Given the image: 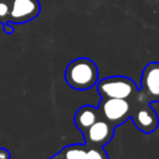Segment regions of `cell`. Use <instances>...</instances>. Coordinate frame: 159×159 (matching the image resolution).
Instances as JSON below:
<instances>
[{"label": "cell", "instance_id": "8", "mask_svg": "<svg viewBox=\"0 0 159 159\" xmlns=\"http://www.w3.org/2000/svg\"><path fill=\"white\" fill-rule=\"evenodd\" d=\"M99 112L97 107L89 106V104H84L82 107H80L73 117V122L75 125L78 130L84 132L86 129H88L94 122H97L99 119Z\"/></svg>", "mask_w": 159, "mask_h": 159}, {"label": "cell", "instance_id": "5", "mask_svg": "<svg viewBox=\"0 0 159 159\" xmlns=\"http://www.w3.org/2000/svg\"><path fill=\"white\" fill-rule=\"evenodd\" d=\"M139 94L150 102H159V62H149L140 76Z\"/></svg>", "mask_w": 159, "mask_h": 159}, {"label": "cell", "instance_id": "13", "mask_svg": "<svg viewBox=\"0 0 159 159\" xmlns=\"http://www.w3.org/2000/svg\"><path fill=\"white\" fill-rule=\"evenodd\" d=\"M63 157H62V154L61 153H57V154H55V155H52L50 159H62Z\"/></svg>", "mask_w": 159, "mask_h": 159}, {"label": "cell", "instance_id": "12", "mask_svg": "<svg viewBox=\"0 0 159 159\" xmlns=\"http://www.w3.org/2000/svg\"><path fill=\"white\" fill-rule=\"evenodd\" d=\"M0 159H11L10 152L5 148H0Z\"/></svg>", "mask_w": 159, "mask_h": 159}, {"label": "cell", "instance_id": "9", "mask_svg": "<svg viewBox=\"0 0 159 159\" xmlns=\"http://www.w3.org/2000/svg\"><path fill=\"white\" fill-rule=\"evenodd\" d=\"M87 145L82 144H70L66 145L60 153L65 159H86Z\"/></svg>", "mask_w": 159, "mask_h": 159}, {"label": "cell", "instance_id": "3", "mask_svg": "<svg viewBox=\"0 0 159 159\" xmlns=\"http://www.w3.org/2000/svg\"><path fill=\"white\" fill-rule=\"evenodd\" d=\"M99 117L117 127L124 123L132 114V103L123 98H102L97 107Z\"/></svg>", "mask_w": 159, "mask_h": 159}, {"label": "cell", "instance_id": "6", "mask_svg": "<svg viewBox=\"0 0 159 159\" xmlns=\"http://www.w3.org/2000/svg\"><path fill=\"white\" fill-rule=\"evenodd\" d=\"M41 12L39 0H10V16L11 24H25L36 19Z\"/></svg>", "mask_w": 159, "mask_h": 159}, {"label": "cell", "instance_id": "14", "mask_svg": "<svg viewBox=\"0 0 159 159\" xmlns=\"http://www.w3.org/2000/svg\"><path fill=\"white\" fill-rule=\"evenodd\" d=\"M62 159H65V158H62Z\"/></svg>", "mask_w": 159, "mask_h": 159}, {"label": "cell", "instance_id": "11", "mask_svg": "<svg viewBox=\"0 0 159 159\" xmlns=\"http://www.w3.org/2000/svg\"><path fill=\"white\" fill-rule=\"evenodd\" d=\"M10 16V0H0V22L4 25L9 22Z\"/></svg>", "mask_w": 159, "mask_h": 159}, {"label": "cell", "instance_id": "10", "mask_svg": "<svg viewBox=\"0 0 159 159\" xmlns=\"http://www.w3.org/2000/svg\"><path fill=\"white\" fill-rule=\"evenodd\" d=\"M86 159H109L106 150L102 147H88Z\"/></svg>", "mask_w": 159, "mask_h": 159}, {"label": "cell", "instance_id": "4", "mask_svg": "<svg viewBox=\"0 0 159 159\" xmlns=\"http://www.w3.org/2000/svg\"><path fill=\"white\" fill-rule=\"evenodd\" d=\"M139 91V89H138ZM135 99V106H132V114L130 118L134 125L143 133L149 134L153 133L159 125V118L155 111L152 109V106L147 99H144L139 92L133 97Z\"/></svg>", "mask_w": 159, "mask_h": 159}, {"label": "cell", "instance_id": "7", "mask_svg": "<svg viewBox=\"0 0 159 159\" xmlns=\"http://www.w3.org/2000/svg\"><path fill=\"white\" fill-rule=\"evenodd\" d=\"M114 125L99 118L88 129L82 132L87 147H103L109 143L114 135Z\"/></svg>", "mask_w": 159, "mask_h": 159}, {"label": "cell", "instance_id": "2", "mask_svg": "<svg viewBox=\"0 0 159 159\" xmlns=\"http://www.w3.org/2000/svg\"><path fill=\"white\" fill-rule=\"evenodd\" d=\"M97 92L102 98L130 99L137 94L138 87L129 77L111 76L97 82Z\"/></svg>", "mask_w": 159, "mask_h": 159}, {"label": "cell", "instance_id": "1", "mask_svg": "<svg viewBox=\"0 0 159 159\" xmlns=\"http://www.w3.org/2000/svg\"><path fill=\"white\" fill-rule=\"evenodd\" d=\"M65 81L73 89L87 91L98 82L97 65L87 57L75 58L66 67Z\"/></svg>", "mask_w": 159, "mask_h": 159}]
</instances>
